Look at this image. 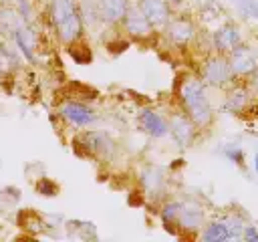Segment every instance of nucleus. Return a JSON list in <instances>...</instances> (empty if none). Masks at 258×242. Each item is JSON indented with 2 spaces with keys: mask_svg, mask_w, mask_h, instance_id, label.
I'll return each mask as SVG.
<instances>
[{
  "mask_svg": "<svg viewBox=\"0 0 258 242\" xmlns=\"http://www.w3.org/2000/svg\"><path fill=\"white\" fill-rule=\"evenodd\" d=\"M121 28H123L125 36L131 38V40H149L157 32L155 26L147 20V16L141 12V8L135 2L127 10V14H125V18L121 22Z\"/></svg>",
  "mask_w": 258,
  "mask_h": 242,
  "instance_id": "nucleus-11",
  "label": "nucleus"
},
{
  "mask_svg": "<svg viewBox=\"0 0 258 242\" xmlns=\"http://www.w3.org/2000/svg\"><path fill=\"white\" fill-rule=\"evenodd\" d=\"M20 65V50H14L6 44H0V75L16 71Z\"/></svg>",
  "mask_w": 258,
  "mask_h": 242,
  "instance_id": "nucleus-19",
  "label": "nucleus"
},
{
  "mask_svg": "<svg viewBox=\"0 0 258 242\" xmlns=\"http://www.w3.org/2000/svg\"><path fill=\"white\" fill-rule=\"evenodd\" d=\"M165 42L173 48H189L196 44V40L200 38V28L196 24V20L187 14H173L171 20L167 22V26L161 30Z\"/></svg>",
  "mask_w": 258,
  "mask_h": 242,
  "instance_id": "nucleus-4",
  "label": "nucleus"
},
{
  "mask_svg": "<svg viewBox=\"0 0 258 242\" xmlns=\"http://www.w3.org/2000/svg\"><path fill=\"white\" fill-rule=\"evenodd\" d=\"M177 101L179 107L191 117V121L200 127V131L208 129L214 123V107L208 97V85L200 79V75H183L177 85Z\"/></svg>",
  "mask_w": 258,
  "mask_h": 242,
  "instance_id": "nucleus-1",
  "label": "nucleus"
},
{
  "mask_svg": "<svg viewBox=\"0 0 258 242\" xmlns=\"http://www.w3.org/2000/svg\"><path fill=\"white\" fill-rule=\"evenodd\" d=\"M240 42H244V34H242V28L234 20L220 24L210 34V50L220 52V54H230Z\"/></svg>",
  "mask_w": 258,
  "mask_h": 242,
  "instance_id": "nucleus-12",
  "label": "nucleus"
},
{
  "mask_svg": "<svg viewBox=\"0 0 258 242\" xmlns=\"http://www.w3.org/2000/svg\"><path fill=\"white\" fill-rule=\"evenodd\" d=\"M246 85H248V89H250V93H252V97L258 101V69L246 79Z\"/></svg>",
  "mask_w": 258,
  "mask_h": 242,
  "instance_id": "nucleus-27",
  "label": "nucleus"
},
{
  "mask_svg": "<svg viewBox=\"0 0 258 242\" xmlns=\"http://www.w3.org/2000/svg\"><path fill=\"white\" fill-rule=\"evenodd\" d=\"M179 210H181V202L179 200H165L161 204V208H159V218H161L165 230L171 232V234H177V236H179V230H177Z\"/></svg>",
  "mask_w": 258,
  "mask_h": 242,
  "instance_id": "nucleus-17",
  "label": "nucleus"
},
{
  "mask_svg": "<svg viewBox=\"0 0 258 242\" xmlns=\"http://www.w3.org/2000/svg\"><path fill=\"white\" fill-rule=\"evenodd\" d=\"M135 4L141 8V12L147 16V20L155 26L157 32H161L175 14L173 6L167 0H135Z\"/></svg>",
  "mask_w": 258,
  "mask_h": 242,
  "instance_id": "nucleus-14",
  "label": "nucleus"
},
{
  "mask_svg": "<svg viewBox=\"0 0 258 242\" xmlns=\"http://www.w3.org/2000/svg\"><path fill=\"white\" fill-rule=\"evenodd\" d=\"M200 238L204 242H226L230 240V228L226 224V220H212V222H206V226L202 228L200 232Z\"/></svg>",
  "mask_w": 258,
  "mask_h": 242,
  "instance_id": "nucleus-18",
  "label": "nucleus"
},
{
  "mask_svg": "<svg viewBox=\"0 0 258 242\" xmlns=\"http://www.w3.org/2000/svg\"><path fill=\"white\" fill-rule=\"evenodd\" d=\"M36 194H40V196H56L58 194V186L48 177H40L36 182Z\"/></svg>",
  "mask_w": 258,
  "mask_h": 242,
  "instance_id": "nucleus-24",
  "label": "nucleus"
},
{
  "mask_svg": "<svg viewBox=\"0 0 258 242\" xmlns=\"http://www.w3.org/2000/svg\"><path fill=\"white\" fill-rule=\"evenodd\" d=\"M222 153L232 161V163H236V165H240V167H244L246 165V157H244V149L240 147V145H236V143H230V145H226L224 149H222Z\"/></svg>",
  "mask_w": 258,
  "mask_h": 242,
  "instance_id": "nucleus-22",
  "label": "nucleus"
},
{
  "mask_svg": "<svg viewBox=\"0 0 258 242\" xmlns=\"http://www.w3.org/2000/svg\"><path fill=\"white\" fill-rule=\"evenodd\" d=\"M137 119H139L141 129H143L149 137H153V139H161V137L169 135V123H167V117H163L159 111H155V109H151V107H145V109L139 111Z\"/></svg>",
  "mask_w": 258,
  "mask_h": 242,
  "instance_id": "nucleus-15",
  "label": "nucleus"
},
{
  "mask_svg": "<svg viewBox=\"0 0 258 242\" xmlns=\"http://www.w3.org/2000/svg\"><path fill=\"white\" fill-rule=\"evenodd\" d=\"M224 220H226V224H228V228H230V236H232V238H242V232H244V226H246L244 216L238 214V212H234V214L226 216Z\"/></svg>",
  "mask_w": 258,
  "mask_h": 242,
  "instance_id": "nucleus-21",
  "label": "nucleus"
},
{
  "mask_svg": "<svg viewBox=\"0 0 258 242\" xmlns=\"http://www.w3.org/2000/svg\"><path fill=\"white\" fill-rule=\"evenodd\" d=\"M139 188L145 198L159 202L167 192V179H165L163 169L157 165H145L139 171Z\"/></svg>",
  "mask_w": 258,
  "mask_h": 242,
  "instance_id": "nucleus-13",
  "label": "nucleus"
},
{
  "mask_svg": "<svg viewBox=\"0 0 258 242\" xmlns=\"http://www.w3.org/2000/svg\"><path fill=\"white\" fill-rule=\"evenodd\" d=\"M58 117L69 123L71 127H77V129H83V127H89L97 121V113L93 107H89L85 101L81 99H64L60 105H58Z\"/></svg>",
  "mask_w": 258,
  "mask_h": 242,
  "instance_id": "nucleus-8",
  "label": "nucleus"
},
{
  "mask_svg": "<svg viewBox=\"0 0 258 242\" xmlns=\"http://www.w3.org/2000/svg\"><path fill=\"white\" fill-rule=\"evenodd\" d=\"M230 69L234 73L236 81H246L256 69H258V44H252L248 40L240 42L230 54Z\"/></svg>",
  "mask_w": 258,
  "mask_h": 242,
  "instance_id": "nucleus-5",
  "label": "nucleus"
},
{
  "mask_svg": "<svg viewBox=\"0 0 258 242\" xmlns=\"http://www.w3.org/2000/svg\"><path fill=\"white\" fill-rule=\"evenodd\" d=\"M198 75L212 89H224L226 91L230 85L236 83L234 73L230 69L228 54H220V52H214V50L208 52L202 58V65L198 69Z\"/></svg>",
  "mask_w": 258,
  "mask_h": 242,
  "instance_id": "nucleus-3",
  "label": "nucleus"
},
{
  "mask_svg": "<svg viewBox=\"0 0 258 242\" xmlns=\"http://www.w3.org/2000/svg\"><path fill=\"white\" fill-rule=\"evenodd\" d=\"M167 123H169V135L173 137V141L181 149H187V147H191L196 143L198 133H200V127L191 121V117L181 107L175 109L173 113H169Z\"/></svg>",
  "mask_w": 258,
  "mask_h": 242,
  "instance_id": "nucleus-6",
  "label": "nucleus"
},
{
  "mask_svg": "<svg viewBox=\"0 0 258 242\" xmlns=\"http://www.w3.org/2000/svg\"><path fill=\"white\" fill-rule=\"evenodd\" d=\"M75 143L81 147V153L93 155V157H103V159L113 157V153L117 149L115 141L105 131H83Z\"/></svg>",
  "mask_w": 258,
  "mask_h": 242,
  "instance_id": "nucleus-10",
  "label": "nucleus"
},
{
  "mask_svg": "<svg viewBox=\"0 0 258 242\" xmlns=\"http://www.w3.org/2000/svg\"><path fill=\"white\" fill-rule=\"evenodd\" d=\"M48 20L54 36L64 46L81 40L85 34V20L79 0H50Z\"/></svg>",
  "mask_w": 258,
  "mask_h": 242,
  "instance_id": "nucleus-2",
  "label": "nucleus"
},
{
  "mask_svg": "<svg viewBox=\"0 0 258 242\" xmlns=\"http://www.w3.org/2000/svg\"><path fill=\"white\" fill-rule=\"evenodd\" d=\"M252 165H254V171H256V173H258V155H256V157H254V161H252Z\"/></svg>",
  "mask_w": 258,
  "mask_h": 242,
  "instance_id": "nucleus-28",
  "label": "nucleus"
},
{
  "mask_svg": "<svg viewBox=\"0 0 258 242\" xmlns=\"http://www.w3.org/2000/svg\"><path fill=\"white\" fill-rule=\"evenodd\" d=\"M256 99L252 97L246 81H236L234 85H230L226 89L224 95V103H222V111L234 117H242L244 113H248L254 107Z\"/></svg>",
  "mask_w": 258,
  "mask_h": 242,
  "instance_id": "nucleus-9",
  "label": "nucleus"
},
{
  "mask_svg": "<svg viewBox=\"0 0 258 242\" xmlns=\"http://www.w3.org/2000/svg\"><path fill=\"white\" fill-rule=\"evenodd\" d=\"M67 50H69L71 58H73L77 65H89V63L93 60V52H91V48L83 42V38L77 40V42H73V44H69Z\"/></svg>",
  "mask_w": 258,
  "mask_h": 242,
  "instance_id": "nucleus-20",
  "label": "nucleus"
},
{
  "mask_svg": "<svg viewBox=\"0 0 258 242\" xmlns=\"http://www.w3.org/2000/svg\"><path fill=\"white\" fill-rule=\"evenodd\" d=\"M131 4V0H97L101 22L105 26H121Z\"/></svg>",
  "mask_w": 258,
  "mask_h": 242,
  "instance_id": "nucleus-16",
  "label": "nucleus"
},
{
  "mask_svg": "<svg viewBox=\"0 0 258 242\" xmlns=\"http://www.w3.org/2000/svg\"><path fill=\"white\" fill-rule=\"evenodd\" d=\"M16 12L22 16V20L26 24H32L34 20V6H32V0H16Z\"/></svg>",
  "mask_w": 258,
  "mask_h": 242,
  "instance_id": "nucleus-23",
  "label": "nucleus"
},
{
  "mask_svg": "<svg viewBox=\"0 0 258 242\" xmlns=\"http://www.w3.org/2000/svg\"><path fill=\"white\" fill-rule=\"evenodd\" d=\"M167 2H169V4H171V6H173V4H179V2H181V0H167Z\"/></svg>",
  "mask_w": 258,
  "mask_h": 242,
  "instance_id": "nucleus-29",
  "label": "nucleus"
},
{
  "mask_svg": "<svg viewBox=\"0 0 258 242\" xmlns=\"http://www.w3.org/2000/svg\"><path fill=\"white\" fill-rule=\"evenodd\" d=\"M236 2H238V8L244 16L258 18V0H236Z\"/></svg>",
  "mask_w": 258,
  "mask_h": 242,
  "instance_id": "nucleus-25",
  "label": "nucleus"
},
{
  "mask_svg": "<svg viewBox=\"0 0 258 242\" xmlns=\"http://www.w3.org/2000/svg\"><path fill=\"white\" fill-rule=\"evenodd\" d=\"M206 210L200 202L196 200H183L181 202V210H179V218H177V230L179 236H189V238H200L202 228L206 226Z\"/></svg>",
  "mask_w": 258,
  "mask_h": 242,
  "instance_id": "nucleus-7",
  "label": "nucleus"
},
{
  "mask_svg": "<svg viewBox=\"0 0 258 242\" xmlns=\"http://www.w3.org/2000/svg\"><path fill=\"white\" fill-rule=\"evenodd\" d=\"M242 240L244 242H258V226L256 224H246L244 232H242Z\"/></svg>",
  "mask_w": 258,
  "mask_h": 242,
  "instance_id": "nucleus-26",
  "label": "nucleus"
}]
</instances>
